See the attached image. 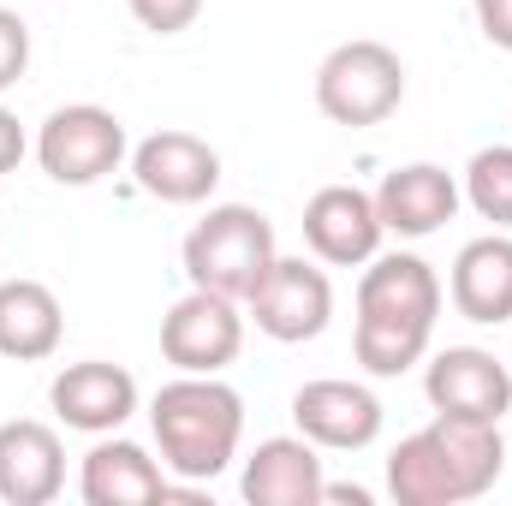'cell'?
I'll return each instance as SVG.
<instances>
[{
    "mask_svg": "<svg viewBox=\"0 0 512 506\" xmlns=\"http://www.w3.org/2000/svg\"><path fill=\"white\" fill-rule=\"evenodd\" d=\"M459 203H465L459 179H453L447 167H435V161L393 167L382 179V191H376V215H382L387 233H399V239H429V233H441V227L459 215Z\"/></svg>",
    "mask_w": 512,
    "mask_h": 506,
    "instance_id": "obj_14",
    "label": "cell"
},
{
    "mask_svg": "<svg viewBox=\"0 0 512 506\" xmlns=\"http://www.w3.org/2000/svg\"><path fill=\"white\" fill-rule=\"evenodd\" d=\"M24 149H30V137H24V126H18V114L0 108V173H18Z\"/></svg>",
    "mask_w": 512,
    "mask_h": 506,
    "instance_id": "obj_24",
    "label": "cell"
},
{
    "mask_svg": "<svg viewBox=\"0 0 512 506\" xmlns=\"http://www.w3.org/2000/svg\"><path fill=\"white\" fill-rule=\"evenodd\" d=\"M131 179H137V191H149L155 203L191 209V203H209V197H215V185H221V155H215V143H203L197 131H149V137L131 149Z\"/></svg>",
    "mask_w": 512,
    "mask_h": 506,
    "instance_id": "obj_10",
    "label": "cell"
},
{
    "mask_svg": "<svg viewBox=\"0 0 512 506\" xmlns=\"http://www.w3.org/2000/svg\"><path fill=\"white\" fill-rule=\"evenodd\" d=\"M48 405L78 435H114L137 411V381H131V370L108 364V358H84V364H66L48 381Z\"/></svg>",
    "mask_w": 512,
    "mask_h": 506,
    "instance_id": "obj_13",
    "label": "cell"
},
{
    "mask_svg": "<svg viewBox=\"0 0 512 506\" xmlns=\"http://www.w3.org/2000/svg\"><path fill=\"white\" fill-rule=\"evenodd\" d=\"M399 102H405V60L387 42H376V36L340 42L316 66V108L334 126H352V131L382 126Z\"/></svg>",
    "mask_w": 512,
    "mask_h": 506,
    "instance_id": "obj_5",
    "label": "cell"
},
{
    "mask_svg": "<svg viewBox=\"0 0 512 506\" xmlns=\"http://www.w3.org/2000/svg\"><path fill=\"white\" fill-rule=\"evenodd\" d=\"M149 429L161 447L167 477L215 483L245 441V399L221 376H173L149 399Z\"/></svg>",
    "mask_w": 512,
    "mask_h": 506,
    "instance_id": "obj_3",
    "label": "cell"
},
{
    "mask_svg": "<svg viewBox=\"0 0 512 506\" xmlns=\"http://www.w3.org/2000/svg\"><path fill=\"white\" fill-rule=\"evenodd\" d=\"M292 423L322 453H364L382 435V399L364 381L322 376V381H304L292 393Z\"/></svg>",
    "mask_w": 512,
    "mask_h": 506,
    "instance_id": "obj_9",
    "label": "cell"
},
{
    "mask_svg": "<svg viewBox=\"0 0 512 506\" xmlns=\"http://www.w3.org/2000/svg\"><path fill=\"white\" fill-rule=\"evenodd\" d=\"M465 203L483 215V221H495L501 233H512V143H489V149H477L471 155V167H465Z\"/></svg>",
    "mask_w": 512,
    "mask_h": 506,
    "instance_id": "obj_20",
    "label": "cell"
},
{
    "mask_svg": "<svg viewBox=\"0 0 512 506\" xmlns=\"http://www.w3.org/2000/svg\"><path fill=\"white\" fill-rule=\"evenodd\" d=\"M507 471V441L501 423H471V417H441L405 435L387 453V495L399 506H465L489 495Z\"/></svg>",
    "mask_w": 512,
    "mask_h": 506,
    "instance_id": "obj_2",
    "label": "cell"
},
{
    "mask_svg": "<svg viewBox=\"0 0 512 506\" xmlns=\"http://www.w3.org/2000/svg\"><path fill=\"white\" fill-rule=\"evenodd\" d=\"M441 274L411 251H376L358 280V328L352 352L370 376H405L429 358L435 322H441Z\"/></svg>",
    "mask_w": 512,
    "mask_h": 506,
    "instance_id": "obj_1",
    "label": "cell"
},
{
    "mask_svg": "<svg viewBox=\"0 0 512 506\" xmlns=\"http://www.w3.org/2000/svg\"><path fill=\"white\" fill-rule=\"evenodd\" d=\"M322 501H352V506H370V489H358V483H322Z\"/></svg>",
    "mask_w": 512,
    "mask_h": 506,
    "instance_id": "obj_25",
    "label": "cell"
},
{
    "mask_svg": "<svg viewBox=\"0 0 512 506\" xmlns=\"http://www.w3.org/2000/svg\"><path fill=\"white\" fill-rule=\"evenodd\" d=\"M24 66H30V24L0 6V96L24 78Z\"/></svg>",
    "mask_w": 512,
    "mask_h": 506,
    "instance_id": "obj_22",
    "label": "cell"
},
{
    "mask_svg": "<svg viewBox=\"0 0 512 506\" xmlns=\"http://www.w3.org/2000/svg\"><path fill=\"white\" fill-rule=\"evenodd\" d=\"M447 298H453V310L465 322H483V328L512 322V239L501 227L483 233V239H471L465 251L453 256Z\"/></svg>",
    "mask_w": 512,
    "mask_h": 506,
    "instance_id": "obj_18",
    "label": "cell"
},
{
    "mask_svg": "<svg viewBox=\"0 0 512 506\" xmlns=\"http://www.w3.org/2000/svg\"><path fill=\"white\" fill-rule=\"evenodd\" d=\"M36 161H42V173L54 185H96V179L120 173L126 126H120L114 108H96V102L54 108L36 131Z\"/></svg>",
    "mask_w": 512,
    "mask_h": 506,
    "instance_id": "obj_6",
    "label": "cell"
},
{
    "mask_svg": "<svg viewBox=\"0 0 512 506\" xmlns=\"http://www.w3.org/2000/svg\"><path fill=\"white\" fill-rule=\"evenodd\" d=\"M179 256H185L191 286H209V292L245 304L280 251H274V227H268L262 209H251V203H215L185 233V251Z\"/></svg>",
    "mask_w": 512,
    "mask_h": 506,
    "instance_id": "obj_4",
    "label": "cell"
},
{
    "mask_svg": "<svg viewBox=\"0 0 512 506\" xmlns=\"http://www.w3.org/2000/svg\"><path fill=\"white\" fill-rule=\"evenodd\" d=\"M423 393L441 417H471V423H501L512 411V370L483 346H447L429 358Z\"/></svg>",
    "mask_w": 512,
    "mask_h": 506,
    "instance_id": "obj_11",
    "label": "cell"
},
{
    "mask_svg": "<svg viewBox=\"0 0 512 506\" xmlns=\"http://www.w3.org/2000/svg\"><path fill=\"white\" fill-rule=\"evenodd\" d=\"M66 489V447L48 423L12 417L0 423V501L6 506H48Z\"/></svg>",
    "mask_w": 512,
    "mask_h": 506,
    "instance_id": "obj_15",
    "label": "cell"
},
{
    "mask_svg": "<svg viewBox=\"0 0 512 506\" xmlns=\"http://www.w3.org/2000/svg\"><path fill=\"white\" fill-rule=\"evenodd\" d=\"M245 352V316L239 298H221L209 286H191L167 316H161V358L179 376H221Z\"/></svg>",
    "mask_w": 512,
    "mask_h": 506,
    "instance_id": "obj_7",
    "label": "cell"
},
{
    "mask_svg": "<svg viewBox=\"0 0 512 506\" xmlns=\"http://www.w3.org/2000/svg\"><path fill=\"white\" fill-rule=\"evenodd\" d=\"M322 447L304 435H268L245 459V501L251 506H322Z\"/></svg>",
    "mask_w": 512,
    "mask_h": 506,
    "instance_id": "obj_16",
    "label": "cell"
},
{
    "mask_svg": "<svg viewBox=\"0 0 512 506\" xmlns=\"http://www.w3.org/2000/svg\"><path fill=\"white\" fill-rule=\"evenodd\" d=\"M471 12H477V30L512 54V0H471Z\"/></svg>",
    "mask_w": 512,
    "mask_h": 506,
    "instance_id": "obj_23",
    "label": "cell"
},
{
    "mask_svg": "<svg viewBox=\"0 0 512 506\" xmlns=\"http://www.w3.org/2000/svg\"><path fill=\"white\" fill-rule=\"evenodd\" d=\"M245 310H251V322L268 340L304 346L334 322V280H328V268H316L304 256H274L262 286L245 298Z\"/></svg>",
    "mask_w": 512,
    "mask_h": 506,
    "instance_id": "obj_8",
    "label": "cell"
},
{
    "mask_svg": "<svg viewBox=\"0 0 512 506\" xmlns=\"http://www.w3.org/2000/svg\"><path fill=\"white\" fill-rule=\"evenodd\" d=\"M78 495L90 506H155V501H167V495H179V489H173L167 465H155L137 441L114 435V441H96L84 453Z\"/></svg>",
    "mask_w": 512,
    "mask_h": 506,
    "instance_id": "obj_17",
    "label": "cell"
},
{
    "mask_svg": "<svg viewBox=\"0 0 512 506\" xmlns=\"http://www.w3.org/2000/svg\"><path fill=\"white\" fill-rule=\"evenodd\" d=\"M66 340V310L42 280H0V358L42 364Z\"/></svg>",
    "mask_w": 512,
    "mask_h": 506,
    "instance_id": "obj_19",
    "label": "cell"
},
{
    "mask_svg": "<svg viewBox=\"0 0 512 506\" xmlns=\"http://www.w3.org/2000/svg\"><path fill=\"white\" fill-rule=\"evenodd\" d=\"M131 18L143 24V30H155V36H179V30H191L197 24V12H203V0H126Z\"/></svg>",
    "mask_w": 512,
    "mask_h": 506,
    "instance_id": "obj_21",
    "label": "cell"
},
{
    "mask_svg": "<svg viewBox=\"0 0 512 506\" xmlns=\"http://www.w3.org/2000/svg\"><path fill=\"white\" fill-rule=\"evenodd\" d=\"M387 227L376 215V197L358 185H322L304 203V245L316 251V262L328 268H358L382 251Z\"/></svg>",
    "mask_w": 512,
    "mask_h": 506,
    "instance_id": "obj_12",
    "label": "cell"
}]
</instances>
